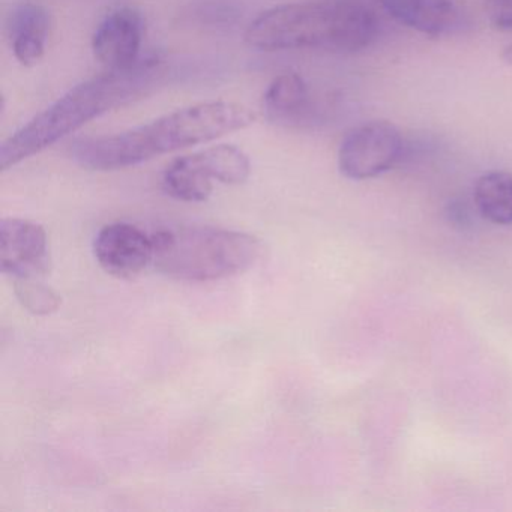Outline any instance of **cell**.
I'll return each mask as SVG.
<instances>
[{
  "label": "cell",
  "instance_id": "12",
  "mask_svg": "<svg viewBox=\"0 0 512 512\" xmlns=\"http://www.w3.org/2000/svg\"><path fill=\"white\" fill-rule=\"evenodd\" d=\"M214 179L208 175L196 154L176 158L164 170L161 187L172 199L185 203H202L214 191Z\"/></svg>",
  "mask_w": 512,
  "mask_h": 512
},
{
  "label": "cell",
  "instance_id": "8",
  "mask_svg": "<svg viewBox=\"0 0 512 512\" xmlns=\"http://www.w3.org/2000/svg\"><path fill=\"white\" fill-rule=\"evenodd\" d=\"M145 20L130 7L112 11L98 25L92 38L95 59L109 70H125L140 61Z\"/></svg>",
  "mask_w": 512,
  "mask_h": 512
},
{
  "label": "cell",
  "instance_id": "13",
  "mask_svg": "<svg viewBox=\"0 0 512 512\" xmlns=\"http://www.w3.org/2000/svg\"><path fill=\"white\" fill-rule=\"evenodd\" d=\"M475 205L479 214L493 224H512V175L488 172L476 181Z\"/></svg>",
  "mask_w": 512,
  "mask_h": 512
},
{
  "label": "cell",
  "instance_id": "7",
  "mask_svg": "<svg viewBox=\"0 0 512 512\" xmlns=\"http://www.w3.org/2000/svg\"><path fill=\"white\" fill-rule=\"evenodd\" d=\"M49 238L34 221L5 218L0 224V269L17 278H41L49 274Z\"/></svg>",
  "mask_w": 512,
  "mask_h": 512
},
{
  "label": "cell",
  "instance_id": "4",
  "mask_svg": "<svg viewBox=\"0 0 512 512\" xmlns=\"http://www.w3.org/2000/svg\"><path fill=\"white\" fill-rule=\"evenodd\" d=\"M157 271L179 281L223 280L250 269L262 254L256 236L211 226H182L152 233Z\"/></svg>",
  "mask_w": 512,
  "mask_h": 512
},
{
  "label": "cell",
  "instance_id": "3",
  "mask_svg": "<svg viewBox=\"0 0 512 512\" xmlns=\"http://www.w3.org/2000/svg\"><path fill=\"white\" fill-rule=\"evenodd\" d=\"M377 19L353 0H317L271 8L248 26L245 41L262 52L355 53L376 40Z\"/></svg>",
  "mask_w": 512,
  "mask_h": 512
},
{
  "label": "cell",
  "instance_id": "5",
  "mask_svg": "<svg viewBox=\"0 0 512 512\" xmlns=\"http://www.w3.org/2000/svg\"><path fill=\"white\" fill-rule=\"evenodd\" d=\"M400 130L388 121L352 128L338 149V169L352 181H367L394 169L404 155Z\"/></svg>",
  "mask_w": 512,
  "mask_h": 512
},
{
  "label": "cell",
  "instance_id": "1",
  "mask_svg": "<svg viewBox=\"0 0 512 512\" xmlns=\"http://www.w3.org/2000/svg\"><path fill=\"white\" fill-rule=\"evenodd\" d=\"M254 121V113L242 104L206 101L115 136L77 140L71 146V158L83 169L94 172L128 169L244 130Z\"/></svg>",
  "mask_w": 512,
  "mask_h": 512
},
{
  "label": "cell",
  "instance_id": "15",
  "mask_svg": "<svg viewBox=\"0 0 512 512\" xmlns=\"http://www.w3.org/2000/svg\"><path fill=\"white\" fill-rule=\"evenodd\" d=\"M14 292L22 307L34 316H50L61 308L59 293L41 283L40 278H17Z\"/></svg>",
  "mask_w": 512,
  "mask_h": 512
},
{
  "label": "cell",
  "instance_id": "6",
  "mask_svg": "<svg viewBox=\"0 0 512 512\" xmlns=\"http://www.w3.org/2000/svg\"><path fill=\"white\" fill-rule=\"evenodd\" d=\"M94 254L107 274L119 280H133L154 263V241L136 224L118 221L98 232Z\"/></svg>",
  "mask_w": 512,
  "mask_h": 512
},
{
  "label": "cell",
  "instance_id": "2",
  "mask_svg": "<svg viewBox=\"0 0 512 512\" xmlns=\"http://www.w3.org/2000/svg\"><path fill=\"white\" fill-rule=\"evenodd\" d=\"M167 76L169 67L164 59L148 58L125 70H109L73 86L2 143L0 169L7 172L104 113L146 97L163 85Z\"/></svg>",
  "mask_w": 512,
  "mask_h": 512
},
{
  "label": "cell",
  "instance_id": "14",
  "mask_svg": "<svg viewBox=\"0 0 512 512\" xmlns=\"http://www.w3.org/2000/svg\"><path fill=\"white\" fill-rule=\"evenodd\" d=\"M197 160L215 181L226 185H241L251 175V163L242 149L233 145H217L196 152Z\"/></svg>",
  "mask_w": 512,
  "mask_h": 512
},
{
  "label": "cell",
  "instance_id": "10",
  "mask_svg": "<svg viewBox=\"0 0 512 512\" xmlns=\"http://www.w3.org/2000/svg\"><path fill=\"white\" fill-rule=\"evenodd\" d=\"M50 14L43 5H17L7 20V34L14 56L22 65H35L46 53L50 34Z\"/></svg>",
  "mask_w": 512,
  "mask_h": 512
},
{
  "label": "cell",
  "instance_id": "16",
  "mask_svg": "<svg viewBox=\"0 0 512 512\" xmlns=\"http://www.w3.org/2000/svg\"><path fill=\"white\" fill-rule=\"evenodd\" d=\"M487 17L497 31H512V0H487Z\"/></svg>",
  "mask_w": 512,
  "mask_h": 512
},
{
  "label": "cell",
  "instance_id": "11",
  "mask_svg": "<svg viewBox=\"0 0 512 512\" xmlns=\"http://www.w3.org/2000/svg\"><path fill=\"white\" fill-rule=\"evenodd\" d=\"M269 119L284 124H301L313 116L310 88L296 73H283L272 80L263 97Z\"/></svg>",
  "mask_w": 512,
  "mask_h": 512
},
{
  "label": "cell",
  "instance_id": "9",
  "mask_svg": "<svg viewBox=\"0 0 512 512\" xmlns=\"http://www.w3.org/2000/svg\"><path fill=\"white\" fill-rule=\"evenodd\" d=\"M397 22L428 35L451 34L461 23L454 0H376Z\"/></svg>",
  "mask_w": 512,
  "mask_h": 512
}]
</instances>
